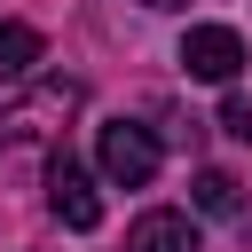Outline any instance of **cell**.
<instances>
[{
    "instance_id": "obj_2",
    "label": "cell",
    "mask_w": 252,
    "mask_h": 252,
    "mask_svg": "<svg viewBox=\"0 0 252 252\" xmlns=\"http://www.w3.org/2000/svg\"><path fill=\"white\" fill-rule=\"evenodd\" d=\"M47 213H55L63 228H79V236L102 220V189H94V173H87L71 150H55V158H47Z\"/></svg>"
},
{
    "instance_id": "obj_5",
    "label": "cell",
    "mask_w": 252,
    "mask_h": 252,
    "mask_svg": "<svg viewBox=\"0 0 252 252\" xmlns=\"http://www.w3.org/2000/svg\"><path fill=\"white\" fill-rule=\"evenodd\" d=\"M32 63H39V32L16 24V16H0V87H24Z\"/></svg>"
},
{
    "instance_id": "obj_3",
    "label": "cell",
    "mask_w": 252,
    "mask_h": 252,
    "mask_svg": "<svg viewBox=\"0 0 252 252\" xmlns=\"http://www.w3.org/2000/svg\"><path fill=\"white\" fill-rule=\"evenodd\" d=\"M181 63H189V79L228 87V79L244 71V39H236L228 24H189V32H181Z\"/></svg>"
},
{
    "instance_id": "obj_8",
    "label": "cell",
    "mask_w": 252,
    "mask_h": 252,
    "mask_svg": "<svg viewBox=\"0 0 252 252\" xmlns=\"http://www.w3.org/2000/svg\"><path fill=\"white\" fill-rule=\"evenodd\" d=\"M142 8H189V0H142Z\"/></svg>"
},
{
    "instance_id": "obj_4",
    "label": "cell",
    "mask_w": 252,
    "mask_h": 252,
    "mask_svg": "<svg viewBox=\"0 0 252 252\" xmlns=\"http://www.w3.org/2000/svg\"><path fill=\"white\" fill-rule=\"evenodd\" d=\"M126 252H197V220L189 213H142L134 228H126Z\"/></svg>"
},
{
    "instance_id": "obj_7",
    "label": "cell",
    "mask_w": 252,
    "mask_h": 252,
    "mask_svg": "<svg viewBox=\"0 0 252 252\" xmlns=\"http://www.w3.org/2000/svg\"><path fill=\"white\" fill-rule=\"evenodd\" d=\"M220 134L228 142H252V94H228L220 102Z\"/></svg>"
},
{
    "instance_id": "obj_1",
    "label": "cell",
    "mask_w": 252,
    "mask_h": 252,
    "mask_svg": "<svg viewBox=\"0 0 252 252\" xmlns=\"http://www.w3.org/2000/svg\"><path fill=\"white\" fill-rule=\"evenodd\" d=\"M94 165H102L110 189H150V173H158V134H150L142 118H102Z\"/></svg>"
},
{
    "instance_id": "obj_6",
    "label": "cell",
    "mask_w": 252,
    "mask_h": 252,
    "mask_svg": "<svg viewBox=\"0 0 252 252\" xmlns=\"http://www.w3.org/2000/svg\"><path fill=\"white\" fill-rule=\"evenodd\" d=\"M189 205H197V213H213V220H228V213H244V189H236V173L205 165V173H197V189H189Z\"/></svg>"
}]
</instances>
